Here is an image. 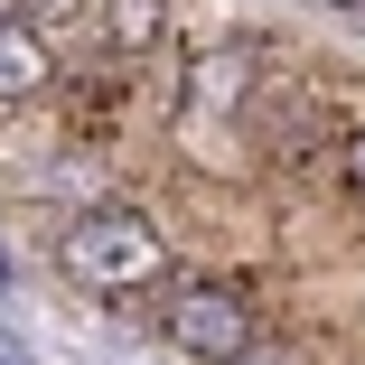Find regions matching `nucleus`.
<instances>
[{"instance_id": "obj_1", "label": "nucleus", "mask_w": 365, "mask_h": 365, "mask_svg": "<svg viewBox=\"0 0 365 365\" xmlns=\"http://www.w3.org/2000/svg\"><path fill=\"white\" fill-rule=\"evenodd\" d=\"M56 253H66V272H76L85 290H140V281L169 272L160 225H150V215H131V206H94V215H76Z\"/></svg>"}, {"instance_id": "obj_2", "label": "nucleus", "mask_w": 365, "mask_h": 365, "mask_svg": "<svg viewBox=\"0 0 365 365\" xmlns=\"http://www.w3.org/2000/svg\"><path fill=\"white\" fill-rule=\"evenodd\" d=\"M253 337H262V328H253V300H244L235 281H178V300H169V346H178V356L235 365Z\"/></svg>"}, {"instance_id": "obj_3", "label": "nucleus", "mask_w": 365, "mask_h": 365, "mask_svg": "<svg viewBox=\"0 0 365 365\" xmlns=\"http://www.w3.org/2000/svg\"><path fill=\"white\" fill-rule=\"evenodd\" d=\"M47 85V38L19 29V19H0V103H29Z\"/></svg>"}, {"instance_id": "obj_4", "label": "nucleus", "mask_w": 365, "mask_h": 365, "mask_svg": "<svg viewBox=\"0 0 365 365\" xmlns=\"http://www.w3.org/2000/svg\"><path fill=\"white\" fill-rule=\"evenodd\" d=\"M160 29H169V0H103V38H113L122 56H150Z\"/></svg>"}, {"instance_id": "obj_5", "label": "nucleus", "mask_w": 365, "mask_h": 365, "mask_svg": "<svg viewBox=\"0 0 365 365\" xmlns=\"http://www.w3.org/2000/svg\"><path fill=\"white\" fill-rule=\"evenodd\" d=\"M244 66H253V47L206 56V66H197V103H235V94H244Z\"/></svg>"}, {"instance_id": "obj_6", "label": "nucleus", "mask_w": 365, "mask_h": 365, "mask_svg": "<svg viewBox=\"0 0 365 365\" xmlns=\"http://www.w3.org/2000/svg\"><path fill=\"white\" fill-rule=\"evenodd\" d=\"M66 19H85V0H19V29H66Z\"/></svg>"}, {"instance_id": "obj_7", "label": "nucleus", "mask_w": 365, "mask_h": 365, "mask_svg": "<svg viewBox=\"0 0 365 365\" xmlns=\"http://www.w3.org/2000/svg\"><path fill=\"white\" fill-rule=\"evenodd\" d=\"M235 365H309V346H262V337H253Z\"/></svg>"}, {"instance_id": "obj_8", "label": "nucleus", "mask_w": 365, "mask_h": 365, "mask_svg": "<svg viewBox=\"0 0 365 365\" xmlns=\"http://www.w3.org/2000/svg\"><path fill=\"white\" fill-rule=\"evenodd\" d=\"M346 178H356V197H365V131L346 140Z\"/></svg>"}, {"instance_id": "obj_9", "label": "nucleus", "mask_w": 365, "mask_h": 365, "mask_svg": "<svg viewBox=\"0 0 365 365\" xmlns=\"http://www.w3.org/2000/svg\"><path fill=\"white\" fill-rule=\"evenodd\" d=\"M0 365H29V346H19V337H10V328H0Z\"/></svg>"}, {"instance_id": "obj_10", "label": "nucleus", "mask_w": 365, "mask_h": 365, "mask_svg": "<svg viewBox=\"0 0 365 365\" xmlns=\"http://www.w3.org/2000/svg\"><path fill=\"white\" fill-rule=\"evenodd\" d=\"M337 10H365V0H337Z\"/></svg>"}]
</instances>
